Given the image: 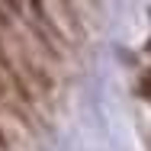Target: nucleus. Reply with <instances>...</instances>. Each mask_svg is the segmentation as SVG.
<instances>
[{
	"label": "nucleus",
	"mask_w": 151,
	"mask_h": 151,
	"mask_svg": "<svg viewBox=\"0 0 151 151\" xmlns=\"http://www.w3.org/2000/svg\"><path fill=\"white\" fill-rule=\"evenodd\" d=\"M29 6L35 10V13H42V3H39V0H29Z\"/></svg>",
	"instance_id": "nucleus-1"
},
{
	"label": "nucleus",
	"mask_w": 151,
	"mask_h": 151,
	"mask_svg": "<svg viewBox=\"0 0 151 151\" xmlns=\"http://www.w3.org/2000/svg\"><path fill=\"white\" fill-rule=\"evenodd\" d=\"M142 90H145V93H151V77L145 81V84H142Z\"/></svg>",
	"instance_id": "nucleus-2"
}]
</instances>
